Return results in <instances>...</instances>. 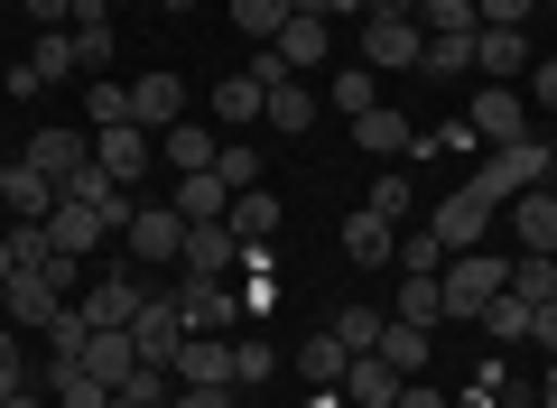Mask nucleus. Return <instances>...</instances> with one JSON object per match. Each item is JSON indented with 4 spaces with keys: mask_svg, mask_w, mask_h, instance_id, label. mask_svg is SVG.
Returning <instances> with one entry per match:
<instances>
[{
    "mask_svg": "<svg viewBox=\"0 0 557 408\" xmlns=\"http://www.w3.org/2000/svg\"><path fill=\"white\" fill-rule=\"evenodd\" d=\"M65 288H84V260H38V270H10V325L20 334H47L65 316Z\"/></svg>",
    "mask_w": 557,
    "mask_h": 408,
    "instance_id": "obj_1",
    "label": "nucleus"
},
{
    "mask_svg": "<svg viewBox=\"0 0 557 408\" xmlns=\"http://www.w3.org/2000/svg\"><path fill=\"white\" fill-rule=\"evenodd\" d=\"M493 205H502V195L483 186V176H465V186L446 195L437 214H428V233L446 242V260H456V251H483V233H493Z\"/></svg>",
    "mask_w": 557,
    "mask_h": 408,
    "instance_id": "obj_2",
    "label": "nucleus"
},
{
    "mask_svg": "<svg viewBox=\"0 0 557 408\" xmlns=\"http://www.w3.org/2000/svg\"><path fill=\"white\" fill-rule=\"evenodd\" d=\"M502 279H511V260H493V251H456V260L437 270V288H446V316H465V325H474V316L502 297Z\"/></svg>",
    "mask_w": 557,
    "mask_h": 408,
    "instance_id": "obj_3",
    "label": "nucleus"
},
{
    "mask_svg": "<svg viewBox=\"0 0 557 408\" xmlns=\"http://www.w3.org/2000/svg\"><path fill=\"white\" fill-rule=\"evenodd\" d=\"M131 344H139V362H177V344H186V307H177V288H149V297H139Z\"/></svg>",
    "mask_w": 557,
    "mask_h": 408,
    "instance_id": "obj_4",
    "label": "nucleus"
},
{
    "mask_svg": "<svg viewBox=\"0 0 557 408\" xmlns=\"http://www.w3.org/2000/svg\"><path fill=\"white\" fill-rule=\"evenodd\" d=\"M474 176H483V186L502 195V205H511V195L548 186V139H539V131H530V139H511V149H493V158H483Z\"/></svg>",
    "mask_w": 557,
    "mask_h": 408,
    "instance_id": "obj_5",
    "label": "nucleus"
},
{
    "mask_svg": "<svg viewBox=\"0 0 557 408\" xmlns=\"http://www.w3.org/2000/svg\"><path fill=\"white\" fill-rule=\"evenodd\" d=\"M121 242H131V260H149V270H177V251H186V214H177V205H139Z\"/></svg>",
    "mask_w": 557,
    "mask_h": 408,
    "instance_id": "obj_6",
    "label": "nucleus"
},
{
    "mask_svg": "<svg viewBox=\"0 0 557 408\" xmlns=\"http://www.w3.org/2000/svg\"><path fill=\"white\" fill-rule=\"evenodd\" d=\"M465 131H474V139H493V149H511V139H530V102H520L511 84H483V94H474V112H465Z\"/></svg>",
    "mask_w": 557,
    "mask_h": 408,
    "instance_id": "obj_7",
    "label": "nucleus"
},
{
    "mask_svg": "<svg viewBox=\"0 0 557 408\" xmlns=\"http://www.w3.org/2000/svg\"><path fill=\"white\" fill-rule=\"evenodd\" d=\"M20 168H38L47 186H65V176H75V168H94V131H28Z\"/></svg>",
    "mask_w": 557,
    "mask_h": 408,
    "instance_id": "obj_8",
    "label": "nucleus"
},
{
    "mask_svg": "<svg viewBox=\"0 0 557 408\" xmlns=\"http://www.w3.org/2000/svg\"><path fill=\"white\" fill-rule=\"evenodd\" d=\"M131 121H139V131H177V121H186V84L168 75V65L131 75Z\"/></svg>",
    "mask_w": 557,
    "mask_h": 408,
    "instance_id": "obj_9",
    "label": "nucleus"
},
{
    "mask_svg": "<svg viewBox=\"0 0 557 408\" xmlns=\"http://www.w3.org/2000/svg\"><path fill=\"white\" fill-rule=\"evenodd\" d=\"M149 149H159V139L139 131V121H121V131H94V168L112 176V186H139V176H149Z\"/></svg>",
    "mask_w": 557,
    "mask_h": 408,
    "instance_id": "obj_10",
    "label": "nucleus"
},
{
    "mask_svg": "<svg viewBox=\"0 0 557 408\" xmlns=\"http://www.w3.org/2000/svg\"><path fill=\"white\" fill-rule=\"evenodd\" d=\"M177 270H186V279H233V270H242V242H233V223H186V251H177Z\"/></svg>",
    "mask_w": 557,
    "mask_h": 408,
    "instance_id": "obj_11",
    "label": "nucleus"
},
{
    "mask_svg": "<svg viewBox=\"0 0 557 408\" xmlns=\"http://www.w3.org/2000/svg\"><path fill=\"white\" fill-rule=\"evenodd\" d=\"M139 297H149V288H139L131 270H112V279H84L75 307H84V325H94V334H112V325H131V316H139Z\"/></svg>",
    "mask_w": 557,
    "mask_h": 408,
    "instance_id": "obj_12",
    "label": "nucleus"
},
{
    "mask_svg": "<svg viewBox=\"0 0 557 408\" xmlns=\"http://www.w3.org/2000/svg\"><path fill=\"white\" fill-rule=\"evenodd\" d=\"M354 57L362 65H418V57H428V28H418V20H362Z\"/></svg>",
    "mask_w": 557,
    "mask_h": 408,
    "instance_id": "obj_13",
    "label": "nucleus"
},
{
    "mask_svg": "<svg viewBox=\"0 0 557 408\" xmlns=\"http://www.w3.org/2000/svg\"><path fill=\"white\" fill-rule=\"evenodd\" d=\"M474 65L493 84H511V75H530V65H539V47H530V28H474Z\"/></svg>",
    "mask_w": 557,
    "mask_h": 408,
    "instance_id": "obj_14",
    "label": "nucleus"
},
{
    "mask_svg": "<svg viewBox=\"0 0 557 408\" xmlns=\"http://www.w3.org/2000/svg\"><path fill=\"white\" fill-rule=\"evenodd\" d=\"M399 390H409V371L381 362V353H354V362H344V399H354V408H391Z\"/></svg>",
    "mask_w": 557,
    "mask_h": 408,
    "instance_id": "obj_15",
    "label": "nucleus"
},
{
    "mask_svg": "<svg viewBox=\"0 0 557 408\" xmlns=\"http://www.w3.org/2000/svg\"><path fill=\"white\" fill-rule=\"evenodd\" d=\"M511 242H520V251H548V260H557V186L511 195Z\"/></svg>",
    "mask_w": 557,
    "mask_h": 408,
    "instance_id": "obj_16",
    "label": "nucleus"
},
{
    "mask_svg": "<svg viewBox=\"0 0 557 408\" xmlns=\"http://www.w3.org/2000/svg\"><path fill=\"white\" fill-rule=\"evenodd\" d=\"M344 251H354L362 270H391L399 260V223H381L372 205H354V214H344Z\"/></svg>",
    "mask_w": 557,
    "mask_h": 408,
    "instance_id": "obj_17",
    "label": "nucleus"
},
{
    "mask_svg": "<svg viewBox=\"0 0 557 408\" xmlns=\"http://www.w3.org/2000/svg\"><path fill=\"white\" fill-rule=\"evenodd\" d=\"M177 307H186V334H233L242 297H233V288H214V279H186V288H177Z\"/></svg>",
    "mask_w": 557,
    "mask_h": 408,
    "instance_id": "obj_18",
    "label": "nucleus"
},
{
    "mask_svg": "<svg viewBox=\"0 0 557 408\" xmlns=\"http://www.w3.org/2000/svg\"><path fill=\"white\" fill-rule=\"evenodd\" d=\"M0 205H10L20 223H47L57 214V186H47L38 168H20V158H0Z\"/></svg>",
    "mask_w": 557,
    "mask_h": 408,
    "instance_id": "obj_19",
    "label": "nucleus"
},
{
    "mask_svg": "<svg viewBox=\"0 0 557 408\" xmlns=\"http://www.w3.org/2000/svg\"><path fill=\"white\" fill-rule=\"evenodd\" d=\"M260 121H270L278 139H298V131H317V94H307L298 75H278L270 94H260Z\"/></svg>",
    "mask_w": 557,
    "mask_h": 408,
    "instance_id": "obj_20",
    "label": "nucleus"
},
{
    "mask_svg": "<svg viewBox=\"0 0 557 408\" xmlns=\"http://www.w3.org/2000/svg\"><path fill=\"white\" fill-rule=\"evenodd\" d=\"M102 233H112V223H102L94 205H75V195H57V214H47V242H57L65 260H84V251H94Z\"/></svg>",
    "mask_w": 557,
    "mask_h": 408,
    "instance_id": "obj_21",
    "label": "nucleus"
},
{
    "mask_svg": "<svg viewBox=\"0 0 557 408\" xmlns=\"http://www.w3.org/2000/svg\"><path fill=\"white\" fill-rule=\"evenodd\" d=\"M391 316H399V325H446V288H437V270H409V279H399Z\"/></svg>",
    "mask_w": 557,
    "mask_h": 408,
    "instance_id": "obj_22",
    "label": "nucleus"
},
{
    "mask_svg": "<svg viewBox=\"0 0 557 408\" xmlns=\"http://www.w3.org/2000/svg\"><path fill=\"white\" fill-rule=\"evenodd\" d=\"M270 57L288 65V75H307L317 57H335V38H325V20H288V28L270 38Z\"/></svg>",
    "mask_w": 557,
    "mask_h": 408,
    "instance_id": "obj_23",
    "label": "nucleus"
},
{
    "mask_svg": "<svg viewBox=\"0 0 557 408\" xmlns=\"http://www.w3.org/2000/svg\"><path fill=\"white\" fill-rule=\"evenodd\" d=\"M354 139H362V149H372V158H409V149H418V131H409V121L391 112V102H372V112L354 121Z\"/></svg>",
    "mask_w": 557,
    "mask_h": 408,
    "instance_id": "obj_24",
    "label": "nucleus"
},
{
    "mask_svg": "<svg viewBox=\"0 0 557 408\" xmlns=\"http://www.w3.org/2000/svg\"><path fill=\"white\" fill-rule=\"evenodd\" d=\"M344 362H354V353L335 344V325H325V334H307V344H298V381H307V390H344Z\"/></svg>",
    "mask_w": 557,
    "mask_h": 408,
    "instance_id": "obj_25",
    "label": "nucleus"
},
{
    "mask_svg": "<svg viewBox=\"0 0 557 408\" xmlns=\"http://www.w3.org/2000/svg\"><path fill=\"white\" fill-rule=\"evenodd\" d=\"M177 214H186V223H223V214H233V186H223L214 168H205V176H177Z\"/></svg>",
    "mask_w": 557,
    "mask_h": 408,
    "instance_id": "obj_26",
    "label": "nucleus"
},
{
    "mask_svg": "<svg viewBox=\"0 0 557 408\" xmlns=\"http://www.w3.org/2000/svg\"><path fill=\"white\" fill-rule=\"evenodd\" d=\"M28 75H38V84H65V75H84V47H75V28H47V38L28 47Z\"/></svg>",
    "mask_w": 557,
    "mask_h": 408,
    "instance_id": "obj_27",
    "label": "nucleus"
},
{
    "mask_svg": "<svg viewBox=\"0 0 557 408\" xmlns=\"http://www.w3.org/2000/svg\"><path fill=\"white\" fill-rule=\"evenodd\" d=\"M159 149H168V168H177V176H205V168H214V149H223V139L205 131V121H177V131H168Z\"/></svg>",
    "mask_w": 557,
    "mask_h": 408,
    "instance_id": "obj_28",
    "label": "nucleus"
},
{
    "mask_svg": "<svg viewBox=\"0 0 557 408\" xmlns=\"http://www.w3.org/2000/svg\"><path fill=\"white\" fill-rule=\"evenodd\" d=\"M502 288H511L520 307H557V260H548V251H520V260H511V279H502Z\"/></svg>",
    "mask_w": 557,
    "mask_h": 408,
    "instance_id": "obj_29",
    "label": "nucleus"
},
{
    "mask_svg": "<svg viewBox=\"0 0 557 408\" xmlns=\"http://www.w3.org/2000/svg\"><path fill=\"white\" fill-rule=\"evenodd\" d=\"M84 371H102V381H131L139 371V344H131V325H112V334H94V344H84Z\"/></svg>",
    "mask_w": 557,
    "mask_h": 408,
    "instance_id": "obj_30",
    "label": "nucleus"
},
{
    "mask_svg": "<svg viewBox=\"0 0 557 408\" xmlns=\"http://www.w3.org/2000/svg\"><path fill=\"white\" fill-rule=\"evenodd\" d=\"M223 223H233V242H270V233H278V195H270V186L233 195V214H223Z\"/></svg>",
    "mask_w": 557,
    "mask_h": 408,
    "instance_id": "obj_31",
    "label": "nucleus"
},
{
    "mask_svg": "<svg viewBox=\"0 0 557 408\" xmlns=\"http://www.w3.org/2000/svg\"><path fill=\"white\" fill-rule=\"evenodd\" d=\"M260 94H270L260 75H223V84H214V121H233V131H251V121H260Z\"/></svg>",
    "mask_w": 557,
    "mask_h": 408,
    "instance_id": "obj_32",
    "label": "nucleus"
},
{
    "mask_svg": "<svg viewBox=\"0 0 557 408\" xmlns=\"http://www.w3.org/2000/svg\"><path fill=\"white\" fill-rule=\"evenodd\" d=\"M372 353H381V362H399V371H409V381H418V371H428V325H399V316H391Z\"/></svg>",
    "mask_w": 557,
    "mask_h": 408,
    "instance_id": "obj_33",
    "label": "nucleus"
},
{
    "mask_svg": "<svg viewBox=\"0 0 557 408\" xmlns=\"http://www.w3.org/2000/svg\"><path fill=\"white\" fill-rule=\"evenodd\" d=\"M102 399H112V381H102V371L57 362V408H102Z\"/></svg>",
    "mask_w": 557,
    "mask_h": 408,
    "instance_id": "obj_34",
    "label": "nucleus"
},
{
    "mask_svg": "<svg viewBox=\"0 0 557 408\" xmlns=\"http://www.w3.org/2000/svg\"><path fill=\"white\" fill-rule=\"evenodd\" d=\"M362 205H372L381 223H409V214H418V186H409V168H391V176H381L372 195H362Z\"/></svg>",
    "mask_w": 557,
    "mask_h": 408,
    "instance_id": "obj_35",
    "label": "nucleus"
},
{
    "mask_svg": "<svg viewBox=\"0 0 557 408\" xmlns=\"http://www.w3.org/2000/svg\"><path fill=\"white\" fill-rule=\"evenodd\" d=\"M474 325H483V334H493V344H530V307H520V297H511V288H502V297H493V307H483V316H474Z\"/></svg>",
    "mask_w": 557,
    "mask_h": 408,
    "instance_id": "obj_36",
    "label": "nucleus"
},
{
    "mask_svg": "<svg viewBox=\"0 0 557 408\" xmlns=\"http://www.w3.org/2000/svg\"><path fill=\"white\" fill-rule=\"evenodd\" d=\"M214 176H223L233 195H251V186H260V149H251V139H223V149H214Z\"/></svg>",
    "mask_w": 557,
    "mask_h": 408,
    "instance_id": "obj_37",
    "label": "nucleus"
},
{
    "mask_svg": "<svg viewBox=\"0 0 557 408\" xmlns=\"http://www.w3.org/2000/svg\"><path fill=\"white\" fill-rule=\"evenodd\" d=\"M381 325H391V316H381V307H362V297H354V307L335 316V344H344V353H372V344H381Z\"/></svg>",
    "mask_w": 557,
    "mask_h": 408,
    "instance_id": "obj_38",
    "label": "nucleus"
},
{
    "mask_svg": "<svg viewBox=\"0 0 557 408\" xmlns=\"http://www.w3.org/2000/svg\"><path fill=\"white\" fill-rule=\"evenodd\" d=\"M418 10H428V20H418V28H428V38H474V0H418Z\"/></svg>",
    "mask_w": 557,
    "mask_h": 408,
    "instance_id": "obj_39",
    "label": "nucleus"
},
{
    "mask_svg": "<svg viewBox=\"0 0 557 408\" xmlns=\"http://www.w3.org/2000/svg\"><path fill=\"white\" fill-rule=\"evenodd\" d=\"M233 28H242V38H260V47H270L278 28H288V0H233Z\"/></svg>",
    "mask_w": 557,
    "mask_h": 408,
    "instance_id": "obj_40",
    "label": "nucleus"
},
{
    "mask_svg": "<svg viewBox=\"0 0 557 408\" xmlns=\"http://www.w3.org/2000/svg\"><path fill=\"white\" fill-rule=\"evenodd\" d=\"M84 121H94V131H121V121H131V84H94V94H84Z\"/></svg>",
    "mask_w": 557,
    "mask_h": 408,
    "instance_id": "obj_41",
    "label": "nucleus"
},
{
    "mask_svg": "<svg viewBox=\"0 0 557 408\" xmlns=\"http://www.w3.org/2000/svg\"><path fill=\"white\" fill-rule=\"evenodd\" d=\"M372 102H381V94H372V65H344V75H335V112H344V121H362Z\"/></svg>",
    "mask_w": 557,
    "mask_h": 408,
    "instance_id": "obj_42",
    "label": "nucleus"
},
{
    "mask_svg": "<svg viewBox=\"0 0 557 408\" xmlns=\"http://www.w3.org/2000/svg\"><path fill=\"white\" fill-rule=\"evenodd\" d=\"M84 344H94V325H84V307H65L57 325H47V353H57V362H84Z\"/></svg>",
    "mask_w": 557,
    "mask_h": 408,
    "instance_id": "obj_43",
    "label": "nucleus"
},
{
    "mask_svg": "<svg viewBox=\"0 0 557 408\" xmlns=\"http://www.w3.org/2000/svg\"><path fill=\"white\" fill-rule=\"evenodd\" d=\"M428 75H465V65H474V38H428Z\"/></svg>",
    "mask_w": 557,
    "mask_h": 408,
    "instance_id": "obj_44",
    "label": "nucleus"
},
{
    "mask_svg": "<svg viewBox=\"0 0 557 408\" xmlns=\"http://www.w3.org/2000/svg\"><path fill=\"white\" fill-rule=\"evenodd\" d=\"M168 408H233V381H177Z\"/></svg>",
    "mask_w": 557,
    "mask_h": 408,
    "instance_id": "obj_45",
    "label": "nucleus"
},
{
    "mask_svg": "<svg viewBox=\"0 0 557 408\" xmlns=\"http://www.w3.org/2000/svg\"><path fill=\"white\" fill-rule=\"evenodd\" d=\"M28 390V353H20V325H0V399Z\"/></svg>",
    "mask_w": 557,
    "mask_h": 408,
    "instance_id": "obj_46",
    "label": "nucleus"
},
{
    "mask_svg": "<svg viewBox=\"0 0 557 408\" xmlns=\"http://www.w3.org/2000/svg\"><path fill=\"white\" fill-rule=\"evenodd\" d=\"M399 270H446V242L437 233H409V242H399Z\"/></svg>",
    "mask_w": 557,
    "mask_h": 408,
    "instance_id": "obj_47",
    "label": "nucleus"
},
{
    "mask_svg": "<svg viewBox=\"0 0 557 408\" xmlns=\"http://www.w3.org/2000/svg\"><path fill=\"white\" fill-rule=\"evenodd\" d=\"M251 381H270V344H233V390H251Z\"/></svg>",
    "mask_w": 557,
    "mask_h": 408,
    "instance_id": "obj_48",
    "label": "nucleus"
},
{
    "mask_svg": "<svg viewBox=\"0 0 557 408\" xmlns=\"http://www.w3.org/2000/svg\"><path fill=\"white\" fill-rule=\"evenodd\" d=\"M483 28H530V0H474Z\"/></svg>",
    "mask_w": 557,
    "mask_h": 408,
    "instance_id": "obj_49",
    "label": "nucleus"
},
{
    "mask_svg": "<svg viewBox=\"0 0 557 408\" xmlns=\"http://www.w3.org/2000/svg\"><path fill=\"white\" fill-rule=\"evenodd\" d=\"M530 102H539V112H557V57L530 65Z\"/></svg>",
    "mask_w": 557,
    "mask_h": 408,
    "instance_id": "obj_50",
    "label": "nucleus"
},
{
    "mask_svg": "<svg viewBox=\"0 0 557 408\" xmlns=\"http://www.w3.org/2000/svg\"><path fill=\"white\" fill-rule=\"evenodd\" d=\"M530 344H539V353L557 362V307H530Z\"/></svg>",
    "mask_w": 557,
    "mask_h": 408,
    "instance_id": "obj_51",
    "label": "nucleus"
},
{
    "mask_svg": "<svg viewBox=\"0 0 557 408\" xmlns=\"http://www.w3.org/2000/svg\"><path fill=\"white\" fill-rule=\"evenodd\" d=\"M20 10H28L38 28H65V20H75V0H20Z\"/></svg>",
    "mask_w": 557,
    "mask_h": 408,
    "instance_id": "obj_52",
    "label": "nucleus"
},
{
    "mask_svg": "<svg viewBox=\"0 0 557 408\" xmlns=\"http://www.w3.org/2000/svg\"><path fill=\"white\" fill-rule=\"evenodd\" d=\"M65 28H112V0H75V20Z\"/></svg>",
    "mask_w": 557,
    "mask_h": 408,
    "instance_id": "obj_53",
    "label": "nucleus"
},
{
    "mask_svg": "<svg viewBox=\"0 0 557 408\" xmlns=\"http://www.w3.org/2000/svg\"><path fill=\"white\" fill-rule=\"evenodd\" d=\"M391 408H446V399H437V390H428V381H409V390H399Z\"/></svg>",
    "mask_w": 557,
    "mask_h": 408,
    "instance_id": "obj_54",
    "label": "nucleus"
},
{
    "mask_svg": "<svg viewBox=\"0 0 557 408\" xmlns=\"http://www.w3.org/2000/svg\"><path fill=\"white\" fill-rule=\"evenodd\" d=\"M288 20H335V0H288Z\"/></svg>",
    "mask_w": 557,
    "mask_h": 408,
    "instance_id": "obj_55",
    "label": "nucleus"
},
{
    "mask_svg": "<svg viewBox=\"0 0 557 408\" xmlns=\"http://www.w3.org/2000/svg\"><path fill=\"white\" fill-rule=\"evenodd\" d=\"M539 408H557V362H548V371H539Z\"/></svg>",
    "mask_w": 557,
    "mask_h": 408,
    "instance_id": "obj_56",
    "label": "nucleus"
},
{
    "mask_svg": "<svg viewBox=\"0 0 557 408\" xmlns=\"http://www.w3.org/2000/svg\"><path fill=\"white\" fill-rule=\"evenodd\" d=\"M0 408H47V399H38V390H10V399H0Z\"/></svg>",
    "mask_w": 557,
    "mask_h": 408,
    "instance_id": "obj_57",
    "label": "nucleus"
},
{
    "mask_svg": "<svg viewBox=\"0 0 557 408\" xmlns=\"http://www.w3.org/2000/svg\"><path fill=\"white\" fill-rule=\"evenodd\" d=\"M10 270H20V251H10V233H0V279H10Z\"/></svg>",
    "mask_w": 557,
    "mask_h": 408,
    "instance_id": "obj_58",
    "label": "nucleus"
},
{
    "mask_svg": "<svg viewBox=\"0 0 557 408\" xmlns=\"http://www.w3.org/2000/svg\"><path fill=\"white\" fill-rule=\"evenodd\" d=\"M159 10H177V20H186V10H196V0H159Z\"/></svg>",
    "mask_w": 557,
    "mask_h": 408,
    "instance_id": "obj_59",
    "label": "nucleus"
},
{
    "mask_svg": "<svg viewBox=\"0 0 557 408\" xmlns=\"http://www.w3.org/2000/svg\"><path fill=\"white\" fill-rule=\"evenodd\" d=\"M548 186H557V139H548Z\"/></svg>",
    "mask_w": 557,
    "mask_h": 408,
    "instance_id": "obj_60",
    "label": "nucleus"
}]
</instances>
